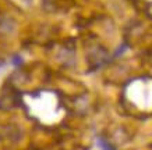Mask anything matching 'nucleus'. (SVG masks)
I'll return each mask as SVG.
<instances>
[{
	"label": "nucleus",
	"instance_id": "obj_2",
	"mask_svg": "<svg viewBox=\"0 0 152 150\" xmlns=\"http://www.w3.org/2000/svg\"><path fill=\"white\" fill-rule=\"evenodd\" d=\"M13 63L15 64V65L21 64V57H18V56H17V57H14V61H13Z\"/></svg>",
	"mask_w": 152,
	"mask_h": 150
},
{
	"label": "nucleus",
	"instance_id": "obj_1",
	"mask_svg": "<svg viewBox=\"0 0 152 150\" xmlns=\"http://www.w3.org/2000/svg\"><path fill=\"white\" fill-rule=\"evenodd\" d=\"M98 145L102 146V150H113V149H112V146H109L107 143H105L102 139H99V141H98Z\"/></svg>",
	"mask_w": 152,
	"mask_h": 150
}]
</instances>
